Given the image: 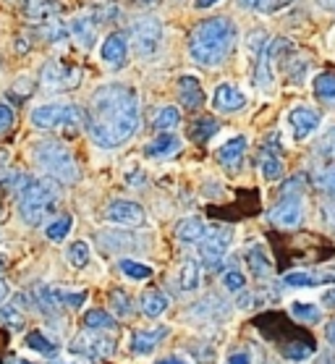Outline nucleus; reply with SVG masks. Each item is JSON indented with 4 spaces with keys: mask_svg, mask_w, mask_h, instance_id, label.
Instances as JSON below:
<instances>
[{
    "mask_svg": "<svg viewBox=\"0 0 335 364\" xmlns=\"http://www.w3.org/2000/svg\"><path fill=\"white\" fill-rule=\"evenodd\" d=\"M126 53H129V40L123 32H113L107 34L102 48H100V55L110 68H121L126 63Z\"/></svg>",
    "mask_w": 335,
    "mask_h": 364,
    "instance_id": "nucleus-13",
    "label": "nucleus"
},
{
    "mask_svg": "<svg viewBox=\"0 0 335 364\" xmlns=\"http://www.w3.org/2000/svg\"><path fill=\"white\" fill-rule=\"evenodd\" d=\"M218 134V124H215L213 118H199L194 126H191V132H188V136L194 141H199V144H205V141H210Z\"/></svg>",
    "mask_w": 335,
    "mask_h": 364,
    "instance_id": "nucleus-30",
    "label": "nucleus"
},
{
    "mask_svg": "<svg viewBox=\"0 0 335 364\" xmlns=\"http://www.w3.org/2000/svg\"><path fill=\"white\" fill-rule=\"evenodd\" d=\"M32 155H34V163L48 176L58 178L60 183H74L79 178V166H76L74 155L68 152V147H65L63 141H55V139L37 141Z\"/></svg>",
    "mask_w": 335,
    "mask_h": 364,
    "instance_id": "nucleus-3",
    "label": "nucleus"
},
{
    "mask_svg": "<svg viewBox=\"0 0 335 364\" xmlns=\"http://www.w3.org/2000/svg\"><path fill=\"white\" fill-rule=\"evenodd\" d=\"M26 346L34 348V351H40V354H55V343H50L40 331H32L26 336Z\"/></svg>",
    "mask_w": 335,
    "mask_h": 364,
    "instance_id": "nucleus-35",
    "label": "nucleus"
},
{
    "mask_svg": "<svg viewBox=\"0 0 335 364\" xmlns=\"http://www.w3.org/2000/svg\"><path fill=\"white\" fill-rule=\"evenodd\" d=\"M314 95H317L322 102H335V74H319L314 82Z\"/></svg>",
    "mask_w": 335,
    "mask_h": 364,
    "instance_id": "nucleus-29",
    "label": "nucleus"
},
{
    "mask_svg": "<svg viewBox=\"0 0 335 364\" xmlns=\"http://www.w3.org/2000/svg\"><path fill=\"white\" fill-rule=\"evenodd\" d=\"M179 286L181 291H196L199 286V267H196L194 259H186L179 270Z\"/></svg>",
    "mask_w": 335,
    "mask_h": 364,
    "instance_id": "nucleus-27",
    "label": "nucleus"
},
{
    "mask_svg": "<svg viewBox=\"0 0 335 364\" xmlns=\"http://www.w3.org/2000/svg\"><path fill=\"white\" fill-rule=\"evenodd\" d=\"M18 364H32V362H18Z\"/></svg>",
    "mask_w": 335,
    "mask_h": 364,
    "instance_id": "nucleus-56",
    "label": "nucleus"
},
{
    "mask_svg": "<svg viewBox=\"0 0 335 364\" xmlns=\"http://www.w3.org/2000/svg\"><path fill=\"white\" fill-rule=\"evenodd\" d=\"M137 3H144V6H149V3H157V0H137Z\"/></svg>",
    "mask_w": 335,
    "mask_h": 364,
    "instance_id": "nucleus-55",
    "label": "nucleus"
},
{
    "mask_svg": "<svg viewBox=\"0 0 335 364\" xmlns=\"http://www.w3.org/2000/svg\"><path fill=\"white\" fill-rule=\"evenodd\" d=\"M238 6H241V9H257L260 0H238Z\"/></svg>",
    "mask_w": 335,
    "mask_h": 364,
    "instance_id": "nucleus-48",
    "label": "nucleus"
},
{
    "mask_svg": "<svg viewBox=\"0 0 335 364\" xmlns=\"http://www.w3.org/2000/svg\"><path fill=\"white\" fill-rule=\"evenodd\" d=\"M118 267H121V273L126 275V278H131V281H147L149 275H152V267L142 265V262H134V259H121Z\"/></svg>",
    "mask_w": 335,
    "mask_h": 364,
    "instance_id": "nucleus-32",
    "label": "nucleus"
},
{
    "mask_svg": "<svg viewBox=\"0 0 335 364\" xmlns=\"http://www.w3.org/2000/svg\"><path fill=\"white\" fill-rule=\"evenodd\" d=\"M260 168H262V176H265L267 181H278L280 176H283V160H280V152L275 141H267V144H265V149H262V155H260Z\"/></svg>",
    "mask_w": 335,
    "mask_h": 364,
    "instance_id": "nucleus-19",
    "label": "nucleus"
},
{
    "mask_svg": "<svg viewBox=\"0 0 335 364\" xmlns=\"http://www.w3.org/2000/svg\"><path fill=\"white\" fill-rule=\"evenodd\" d=\"M335 281V270H296V273L286 275V286L294 289H307V286H325V283Z\"/></svg>",
    "mask_w": 335,
    "mask_h": 364,
    "instance_id": "nucleus-18",
    "label": "nucleus"
},
{
    "mask_svg": "<svg viewBox=\"0 0 335 364\" xmlns=\"http://www.w3.org/2000/svg\"><path fill=\"white\" fill-rule=\"evenodd\" d=\"M115 343L105 336H82L79 341L71 343V351L76 354H84L90 356V359H100V356H110L113 354Z\"/></svg>",
    "mask_w": 335,
    "mask_h": 364,
    "instance_id": "nucleus-14",
    "label": "nucleus"
},
{
    "mask_svg": "<svg viewBox=\"0 0 335 364\" xmlns=\"http://www.w3.org/2000/svg\"><path fill=\"white\" fill-rule=\"evenodd\" d=\"M58 189L53 181H26L21 199H18V215L26 225H40L55 210Z\"/></svg>",
    "mask_w": 335,
    "mask_h": 364,
    "instance_id": "nucleus-4",
    "label": "nucleus"
},
{
    "mask_svg": "<svg viewBox=\"0 0 335 364\" xmlns=\"http://www.w3.org/2000/svg\"><path fill=\"white\" fill-rule=\"evenodd\" d=\"M181 124V113L179 108H173V105H165V108L157 110L155 116V129H160V132H173L176 126Z\"/></svg>",
    "mask_w": 335,
    "mask_h": 364,
    "instance_id": "nucleus-31",
    "label": "nucleus"
},
{
    "mask_svg": "<svg viewBox=\"0 0 335 364\" xmlns=\"http://www.w3.org/2000/svg\"><path fill=\"white\" fill-rule=\"evenodd\" d=\"M288 312L294 320H302V323H319V317H322V309L317 304H307V301H294L288 306Z\"/></svg>",
    "mask_w": 335,
    "mask_h": 364,
    "instance_id": "nucleus-26",
    "label": "nucleus"
},
{
    "mask_svg": "<svg viewBox=\"0 0 335 364\" xmlns=\"http://www.w3.org/2000/svg\"><path fill=\"white\" fill-rule=\"evenodd\" d=\"M157 364H191L188 359H181V356H168V359H160Z\"/></svg>",
    "mask_w": 335,
    "mask_h": 364,
    "instance_id": "nucleus-47",
    "label": "nucleus"
},
{
    "mask_svg": "<svg viewBox=\"0 0 335 364\" xmlns=\"http://www.w3.org/2000/svg\"><path fill=\"white\" fill-rule=\"evenodd\" d=\"M322 9H330V11H335V0H317Z\"/></svg>",
    "mask_w": 335,
    "mask_h": 364,
    "instance_id": "nucleus-52",
    "label": "nucleus"
},
{
    "mask_svg": "<svg viewBox=\"0 0 335 364\" xmlns=\"http://www.w3.org/2000/svg\"><path fill=\"white\" fill-rule=\"evenodd\" d=\"M215 3H218V0H196V9H210Z\"/></svg>",
    "mask_w": 335,
    "mask_h": 364,
    "instance_id": "nucleus-51",
    "label": "nucleus"
},
{
    "mask_svg": "<svg viewBox=\"0 0 335 364\" xmlns=\"http://www.w3.org/2000/svg\"><path fill=\"white\" fill-rule=\"evenodd\" d=\"M213 108L218 110V113H238V110L246 108V95L238 90L236 84L223 82L215 87Z\"/></svg>",
    "mask_w": 335,
    "mask_h": 364,
    "instance_id": "nucleus-12",
    "label": "nucleus"
},
{
    "mask_svg": "<svg viewBox=\"0 0 335 364\" xmlns=\"http://www.w3.org/2000/svg\"><path fill=\"white\" fill-rule=\"evenodd\" d=\"M53 364H60V362H53Z\"/></svg>",
    "mask_w": 335,
    "mask_h": 364,
    "instance_id": "nucleus-57",
    "label": "nucleus"
},
{
    "mask_svg": "<svg viewBox=\"0 0 335 364\" xmlns=\"http://www.w3.org/2000/svg\"><path fill=\"white\" fill-rule=\"evenodd\" d=\"M45 29H42V34H45V40L48 42H63L65 37H68V26H63L60 24V21H53V18H50V21H45Z\"/></svg>",
    "mask_w": 335,
    "mask_h": 364,
    "instance_id": "nucleus-36",
    "label": "nucleus"
},
{
    "mask_svg": "<svg viewBox=\"0 0 335 364\" xmlns=\"http://www.w3.org/2000/svg\"><path fill=\"white\" fill-rule=\"evenodd\" d=\"M0 323L11 325L14 331H21L24 328V317L18 315V309H14V306H3L0 309Z\"/></svg>",
    "mask_w": 335,
    "mask_h": 364,
    "instance_id": "nucleus-37",
    "label": "nucleus"
},
{
    "mask_svg": "<svg viewBox=\"0 0 335 364\" xmlns=\"http://www.w3.org/2000/svg\"><path fill=\"white\" fill-rule=\"evenodd\" d=\"M317 183H319V186H322V189H325V191H330V194H335V168H333V171H325V173L319 176Z\"/></svg>",
    "mask_w": 335,
    "mask_h": 364,
    "instance_id": "nucleus-45",
    "label": "nucleus"
},
{
    "mask_svg": "<svg viewBox=\"0 0 335 364\" xmlns=\"http://www.w3.org/2000/svg\"><path fill=\"white\" fill-rule=\"evenodd\" d=\"M6 296H9V286H6V283L0 281V301H3Z\"/></svg>",
    "mask_w": 335,
    "mask_h": 364,
    "instance_id": "nucleus-53",
    "label": "nucleus"
},
{
    "mask_svg": "<svg viewBox=\"0 0 335 364\" xmlns=\"http://www.w3.org/2000/svg\"><path fill=\"white\" fill-rule=\"evenodd\" d=\"M68 32L74 34V40L82 45V48H92L95 40H97V18L95 14H79V16L71 21Z\"/></svg>",
    "mask_w": 335,
    "mask_h": 364,
    "instance_id": "nucleus-17",
    "label": "nucleus"
},
{
    "mask_svg": "<svg viewBox=\"0 0 335 364\" xmlns=\"http://www.w3.org/2000/svg\"><path fill=\"white\" fill-rule=\"evenodd\" d=\"M228 364H252V356L249 354H233V356H228Z\"/></svg>",
    "mask_w": 335,
    "mask_h": 364,
    "instance_id": "nucleus-46",
    "label": "nucleus"
},
{
    "mask_svg": "<svg viewBox=\"0 0 335 364\" xmlns=\"http://www.w3.org/2000/svg\"><path fill=\"white\" fill-rule=\"evenodd\" d=\"M283 356H286L288 362H304V359H309V356H312V348L302 346V343H296V346L283 348Z\"/></svg>",
    "mask_w": 335,
    "mask_h": 364,
    "instance_id": "nucleus-40",
    "label": "nucleus"
},
{
    "mask_svg": "<svg viewBox=\"0 0 335 364\" xmlns=\"http://www.w3.org/2000/svg\"><path fill=\"white\" fill-rule=\"evenodd\" d=\"M325 336H327V341H330V343H335V320H333V323H330V325H327Z\"/></svg>",
    "mask_w": 335,
    "mask_h": 364,
    "instance_id": "nucleus-50",
    "label": "nucleus"
},
{
    "mask_svg": "<svg viewBox=\"0 0 335 364\" xmlns=\"http://www.w3.org/2000/svg\"><path fill=\"white\" fill-rule=\"evenodd\" d=\"M233 45H236V24L223 16L199 21L188 34V55L205 68L220 66L233 53Z\"/></svg>",
    "mask_w": 335,
    "mask_h": 364,
    "instance_id": "nucleus-2",
    "label": "nucleus"
},
{
    "mask_svg": "<svg viewBox=\"0 0 335 364\" xmlns=\"http://www.w3.org/2000/svg\"><path fill=\"white\" fill-rule=\"evenodd\" d=\"M168 336V328H155V331H139V333H134V338H131V348H134V354H152L155 351V346L160 343V341Z\"/></svg>",
    "mask_w": 335,
    "mask_h": 364,
    "instance_id": "nucleus-20",
    "label": "nucleus"
},
{
    "mask_svg": "<svg viewBox=\"0 0 335 364\" xmlns=\"http://www.w3.org/2000/svg\"><path fill=\"white\" fill-rule=\"evenodd\" d=\"M29 121H32L34 129L48 132V129H76V126H82L84 116L76 105L55 102V105H40V108H34Z\"/></svg>",
    "mask_w": 335,
    "mask_h": 364,
    "instance_id": "nucleus-5",
    "label": "nucleus"
},
{
    "mask_svg": "<svg viewBox=\"0 0 335 364\" xmlns=\"http://www.w3.org/2000/svg\"><path fill=\"white\" fill-rule=\"evenodd\" d=\"M179 97L186 110H196L205 105V90L196 76H181L179 79Z\"/></svg>",
    "mask_w": 335,
    "mask_h": 364,
    "instance_id": "nucleus-16",
    "label": "nucleus"
},
{
    "mask_svg": "<svg viewBox=\"0 0 335 364\" xmlns=\"http://www.w3.org/2000/svg\"><path fill=\"white\" fill-rule=\"evenodd\" d=\"M322 301H325V304H330V306H335V289L327 291L325 296H322Z\"/></svg>",
    "mask_w": 335,
    "mask_h": 364,
    "instance_id": "nucleus-49",
    "label": "nucleus"
},
{
    "mask_svg": "<svg viewBox=\"0 0 335 364\" xmlns=\"http://www.w3.org/2000/svg\"><path fill=\"white\" fill-rule=\"evenodd\" d=\"M179 149H181L179 136L171 132H163L155 141H149L147 147H144V152H147V158H171Z\"/></svg>",
    "mask_w": 335,
    "mask_h": 364,
    "instance_id": "nucleus-23",
    "label": "nucleus"
},
{
    "mask_svg": "<svg viewBox=\"0 0 335 364\" xmlns=\"http://www.w3.org/2000/svg\"><path fill=\"white\" fill-rule=\"evenodd\" d=\"M105 218L115 225H142L144 223V210L137 202L129 199H115L105 210Z\"/></svg>",
    "mask_w": 335,
    "mask_h": 364,
    "instance_id": "nucleus-11",
    "label": "nucleus"
},
{
    "mask_svg": "<svg viewBox=\"0 0 335 364\" xmlns=\"http://www.w3.org/2000/svg\"><path fill=\"white\" fill-rule=\"evenodd\" d=\"M90 136L102 149H115L139 129V100L137 92L123 84H105L92 95Z\"/></svg>",
    "mask_w": 335,
    "mask_h": 364,
    "instance_id": "nucleus-1",
    "label": "nucleus"
},
{
    "mask_svg": "<svg viewBox=\"0 0 335 364\" xmlns=\"http://www.w3.org/2000/svg\"><path fill=\"white\" fill-rule=\"evenodd\" d=\"M246 136H230L225 144H223L220 149H218V163H220L223 168H228V171H238L241 168V163H244V155H246Z\"/></svg>",
    "mask_w": 335,
    "mask_h": 364,
    "instance_id": "nucleus-15",
    "label": "nucleus"
},
{
    "mask_svg": "<svg viewBox=\"0 0 335 364\" xmlns=\"http://www.w3.org/2000/svg\"><path fill=\"white\" fill-rule=\"evenodd\" d=\"M319 147H322V155H325V158L335 160V126L325 134V139H322Z\"/></svg>",
    "mask_w": 335,
    "mask_h": 364,
    "instance_id": "nucleus-44",
    "label": "nucleus"
},
{
    "mask_svg": "<svg viewBox=\"0 0 335 364\" xmlns=\"http://www.w3.org/2000/svg\"><path fill=\"white\" fill-rule=\"evenodd\" d=\"M223 286H225V289L230 291V294H233V291H241L246 286V278L241 273H238V270H225V273H223Z\"/></svg>",
    "mask_w": 335,
    "mask_h": 364,
    "instance_id": "nucleus-38",
    "label": "nucleus"
},
{
    "mask_svg": "<svg viewBox=\"0 0 335 364\" xmlns=\"http://www.w3.org/2000/svg\"><path fill=\"white\" fill-rule=\"evenodd\" d=\"M110 301H113L115 315H121V317H129L131 315V301H129V296H126L123 291H113Z\"/></svg>",
    "mask_w": 335,
    "mask_h": 364,
    "instance_id": "nucleus-39",
    "label": "nucleus"
},
{
    "mask_svg": "<svg viewBox=\"0 0 335 364\" xmlns=\"http://www.w3.org/2000/svg\"><path fill=\"white\" fill-rule=\"evenodd\" d=\"M6 265H9V259H6V255H0V273L6 270Z\"/></svg>",
    "mask_w": 335,
    "mask_h": 364,
    "instance_id": "nucleus-54",
    "label": "nucleus"
},
{
    "mask_svg": "<svg viewBox=\"0 0 335 364\" xmlns=\"http://www.w3.org/2000/svg\"><path fill=\"white\" fill-rule=\"evenodd\" d=\"M131 40H134V50H137L139 58H152L160 50V45H163V24H160V18H139L137 24L131 26Z\"/></svg>",
    "mask_w": 335,
    "mask_h": 364,
    "instance_id": "nucleus-6",
    "label": "nucleus"
},
{
    "mask_svg": "<svg viewBox=\"0 0 335 364\" xmlns=\"http://www.w3.org/2000/svg\"><path fill=\"white\" fill-rule=\"evenodd\" d=\"M60 14V3L58 0H32L29 6H26V16H29V21H34V24H45V21H50L53 16H58Z\"/></svg>",
    "mask_w": 335,
    "mask_h": 364,
    "instance_id": "nucleus-24",
    "label": "nucleus"
},
{
    "mask_svg": "<svg viewBox=\"0 0 335 364\" xmlns=\"http://www.w3.org/2000/svg\"><path fill=\"white\" fill-rule=\"evenodd\" d=\"M210 233V225L202 220V218H186L181 220L179 228H176V236H179L184 244H199Z\"/></svg>",
    "mask_w": 335,
    "mask_h": 364,
    "instance_id": "nucleus-22",
    "label": "nucleus"
},
{
    "mask_svg": "<svg viewBox=\"0 0 335 364\" xmlns=\"http://www.w3.org/2000/svg\"><path fill=\"white\" fill-rule=\"evenodd\" d=\"M68 231H71V218L63 215V218H58V220H53V223L48 225L45 236H48L50 241H63L65 236H68Z\"/></svg>",
    "mask_w": 335,
    "mask_h": 364,
    "instance_id": "nucleus-34",
    "label": "nucleus"
},
{
    "mask_svg": "<svg viewBox=\"0 0 335 364\" xmlns=\"http://www.w3.org/2000/svg\"><path fill=\"white\" fill-rule=\"evenodd\" d=\"M55 294H58V301L68 306H82L84 299H87L84 291H55Z\"/></svg>",
    "mask_w": 335,
    "mask_h": 364,
    "instance_id": "nucleus-41",
    "label": "nucleus"
},
{
    "mask_svg": "<svg viewBox=\"0 0 335 364\" xmlns=\"http://www.w3.org/2000/svg\"><path fill=\"white\" fill-rule=\"evenodd\" d=\"M291 3H294V0H260L257 11H262V14H278L280 9H286Z\"/></svg>",
    "mask_w": 335,
    "mask_h": 364,
    "instance_id": "nucleus-43",
    "label": "nucleus"
},
{
    "mask_svg": "<svg viewBox=\"0 0 335 364\" xmlns=\"http://www.w3.org/2000/svg\"><path fill=\"white\" fill-rule=\"evenodd\" d=\"M246 262H249V270H252L257 278H270L272 275V259L270 255L265 252V244L257 241L249 252H246Z\"/></svg>",
    "mask_w": 335,
    "mask_h": 364,
    "instance_id": "nucleus-21",
    "label": "nucleus"
},
{
    "mask_svg": "<svg viewBox=\"0 0 335 364\" xmlns=\"http://www.w3.org/2000/svg\"><path fill=\"white\" fill-rule=\"evenodd\" d=\"M304 218V197L302 191L286 189V194L278 199V205L270 210V220L280 228H296Z\"/></svg>",
    "mask_w": 335,
    "mask_h": 364,
    "instance_id": "nucleus-7",
    "label": "nucleus"
},
{
    "mask_svg": "<svg viewBox=\"0 0 335 364\" xmlns=\"http://www.w3.org/2000/svg\"><path fill=\"white\" fill-rule=\"evenodd\" d=\"M84 325L92 328V331H113L118 323H115L113 315H107V312H102V309H92V312L84 315Z\"/></svg>",
    "mask_w": 335,
    "mask_h": 364,
    "instance_id": "nucleus-28",
    "label": "nucleus"
},
{
    "mask_svg": "<svg viewBox=\"0 0 335 364\" xmlns=\"http://www.w3.org/2000/svg\"><path fill=\"white\" fill-rule=\"evenodd\" d=\"M168 304H171V299L165 296V294H160V291H147L142 296V312L147 317H160L168 309Z\"/></svg>",
    "mask_w": 335,
    "mask_h": 364,
    "instance_id": "nucleus-25",
    "label": "nucleus"
},
{
    "mask_svg": "<svg viewBox=\"0 0 335 364\" xmlns=\"http://www.w3.org/2000/svg\"><path fill=\"white\" fill-rule=\"evenodd\" d=\"M14 121H16V113L11 110V105H6V102H0V134H6L14 126Z\"/></svg>",
    "mask_w": 335,
    "mask_h": 364,
    "instance_id": "nucleus-42",
    "label": "nucleus"
},
{
    "mask_svg": "<svg viewBox=\"0 0 335 364\" xmlns=\"http://www.w3.org/2000/svg\"><path fill=\"white\" fill-rule=\"evenodd\" d=\"M319 113L312 108H294L291 113H288V129H291V136H294L296 141H304L309 139L312 134L317 132L319 126Z\"/></svg>",
    "mask_w": 335,
    "mask_h": 364,
    "instance_id": "nucleus-10",
    "label": "nucleus"
},
{
    "mask_svg": "<svg viewBox=\"0 0 335 364\" xmlns=\"http://www.w3.org/2000/svg\"><path fill=\"white\" fill-rule=\"evenodd\" d=\"M65 257L74 267H87L90 265V244L87 241H74L65 252Z\"/></svg>",
    "mask_w": 335,
    "mask_h": 364,
    "instance_id": "nucleus-33",
    "label": "nucleus"
},
{
    "mask_svg": "<svg viewBox=\"0 0 335 364\" xmlns=\"http://www.w3.org/2000/svg\"><path fill=\"white\" fill-rule=\"evenodd\" d=\"M79 79H82V71H79V68L63 66V63H58V60H48V63L42 66V74H40L42 87L48 92L71 90V87L79 84Z\"/></svg>",
    "mask_w": 335,
    "mask_h": 364,
    "instance_id": "nucleus-8",
    "label": "nucleus"
},
{
    "mask_svg": "<svg viewBox=\"0 0 335 364\" xmlns=\"http://www.w3.org/2000/svg\"><path fill=\"white\" fill-rule=\"evenodd\" d=\"M230 241H233V231H230V228H218V231H210L205 239L199 241V244H202V247H199V252H202V259H205L207 267L220 265L223 257L228 255Z\"/></svg>",
    "mask_w": 335,
    "mask_h": 364,
    "instance_id": "nucleus-9",
    "label": "nucleus"
}]
</instances>
